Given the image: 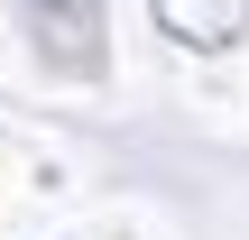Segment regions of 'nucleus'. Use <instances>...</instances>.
<instances>
[{
    "label": "nucleus",
    "mask_w": 249,
    "mask_h": 240,
    "mask_svg": "<svg viewBox=\"0 0 249 240\" xmlns=\"http://www.w3.org/2000/svg\"><path fill=\"white\" fill-rule=\"evenodd\" d=\"M157 28H166L176 46L213 55V46H231V37L249 28V0H157Z\"/></svg>",
    "instance_id": "nucleus-2"
},
{
    "label": "nucleus",
    "mask_w": 249,
    "mask_h": 240,
    "mask_svg": "<svg viewBox=\"0 0 249 240\" xmlns=\"http://www.w3.org/2000/svg\"><path fill=\"white\" fill-rule=\"evenodd\" d=\"M28 28L55 74H102V0H28Z\"/></svg>",
    "instance_id": "nucleus-1"
}]
</instances>
